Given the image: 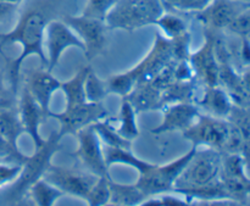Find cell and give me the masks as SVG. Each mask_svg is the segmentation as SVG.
I'll return each instance as SVG.
<instances>
[{"label": "cell", "instance_id": "obj_4", "mask_svg": "<svg viewBox=\"0 0 250 206\" xmlns=\"http://www.w3.org/2000/svg\"><path fill=\"white\" fill-rule=\"evenodd\" d=\"M222 166V153L217 149H195L190 160L175 182L173 193L192 189L208 185L220 178Z\"/></svg>", "mask_w": 250, "mask_h": 206}, {"label": "cell", "instance_id": "obj_37", "mask_svg": "<svg viewBox=\"0 0 250 206\" xmlns=\"http://www.w3.org/2000/svg\"><path fill=\"white\" fill-rule=\"evenodd\" d=\"M20 171H21V165L0 163V187L14 182Z\"/></svg>", "mask_w": 250, "mask_h": 206}, {"label": "cell", "instance_id": "obj_13", "mask_svg": "<svg viewBox=\"0 0 250 206\" xmlns=\"http://www.w3.org/2000/svg\"><path fill=\"white\" fill-rule=\"evenodd\" d=\"M248 6L250 1L243 0H211L205 9L195 12V17L204 28L226 31L231 22Z\"/></svg>", "mask_w": 250, "mask_h": 206}, {"label": "cell", "instance_id": "obj_3", "mask_svg": "<svg viewBox=\"0 0 250 206\" xmlns=\"http://www.w3.org/2000/svg\"><path fill=\"white\" fill-rule=\"evenodd\" d=\"M165 10L163 0H117L104 21L109 31L124 29L134 32L155 24Z\"/></svg>", "mask_w": 250, "mask_h": 206}, {"label": "cell", "instance_id": "obj_23", "mask_svg": "<svg viewBox=\"0 0 250 206\" xmlns=\"http://www.w3.org/2000/svg\"><path fill=\"white\" fill-rule=\"evenodd\" d=\"M105 161H106L107 166H112L114 164H121V165L131 166V167L136 168L138 171L139 175H144L148 172L155 164L149 163V161L142 160V159L137 158L134 154H132L131 149L125 148H109V146H104Z\"/></svg>", "mask_w": 250, "mask_h": 206}, {"label": "cell", "instance_id": "obj_43", "mask_svg": "<svg viewBox=\"0 0 250 206\" xmlns=\"http://www.w3.org/2000/svg\"><path fill=\"white\" fill-rule=\"evenodd\" d=\"M243 1H250V0H243Z\"/></svg>", "mask_w": 250, "mask_h": 206}, {"label": "cell", "instance_id": "obj_40", "mask_svg": "<svg viewBox=\"0 0 250 206\" xmlns=\"http://www.w3.org/2000/svg\"><path fill=\"white\" fill-rule=\"evenodd\" d=\"M7 98V89L5 88V82H4V76L2 72L0 71V102H2L4 99Z\"/></svg>", "mask_w": 250, "mask_h": 206}, {"label": "cell", "instance_id": "obj_11", "mask_svg": "<svg viewBox=\"0 0 250 206\" xmlns=\"http://www.w3.org/2000/svg\"><path fill=\"white\" fill-rule=\"evenodd\" d=\"M44 43L48 49V65L46 70L53 72L54 68L59 65L62 54L68 48H77L84 53V44L80 37L70 28L68 24L61 19H53L49 21L44 33Z\"/></svg>", "mask_w": 250, "mask_h": 206}, {"label": "cell", "instance_id": "obj_36", "mask_svg": "<svg viewBox=\"0 0 250 206\" xmlns=\"http://www.w3.org/2000/svg\"><path fill=\"white\" fill-rule=\"evenodd\" d=\"M237 37H250V6L241 12L226 29Z\"/></svg>", "mask_w": 250, "mask_h": 206}, {"label": "cell", "instance_id": "obj_18", "mask_svg": "<svg viewBox=\"0 0 250 206\" xmlns=\"http://www.w3.org/2000/svg\"><path fill=\"white\" fill-rule=\"evenodd\" d=\"M194 103L198 105L199 110H203L205 114L220 119H229L233 109L231 97L221 85L204 87L202 97L197 98Z\"/></svg>", "mask_w": 250, "mask_h": 206}, {"label": "cell", "instance_id": "obj_26", "mask_svg": "<svg viewBox=\"0 0 250 206\" xmlns=\"http://www.w3.org/2000/svg\"><path fill=\"white\" fill-rule=\"evenodd\" d=\"M114 121L115 119L107 116L106 119L100 120V121L95 122L93 124L95 132L99 136L102 144H104V146H109V148L131 149L132 142L127 141L124 137L120 136L117 129L112 126V122Z\"/></svg>", "mask_w": 250, "mask_h": 206}, {"label": "cell", "instance_id": "obj_19", "mask_svg": "<svg viewBox=\"0 0 250 206\" xmlns=\"http://www.w3.org/2000/svg\"><path fill=\"white\" fill-rule=\"evenodd\" d=\"M0 134L15 146H19V138L24 134L17 105H15L9 98L0 102Z\"/></svg>", "mask_w": 250, "mask_h": 206}, {"label": "cell", "instance_id": "obj_41", "mask_svg": "<svg viewBox=\"0 0 250 206\" xmlns=\"http://www.w3.org/2000/svg\"><path fill=\"white\" fill-rule=\"evenodd\" d=\"M241 77H242V83L244 84V87H246L250 92V67L242 73Z\"/></svg>", "mask_w": 250, "mask_h": 206}, {"label": "cell", "instance_id": "obj_33", "mask_svg": "<svg viewBox=\"0 0 250 206\" xmlns=\"http://www.w3.org/2000/svg\"><path fill=\"white\" fill-rule=\"evenodd\" d=\"M28 155H24L19 146L12 145L4 137L0 134V163L12 164V165H22Z\"/></svg>", "mask_w": 250, "mask_h": 206}, {"label": "cell", "instance_id": "obj_32", "mask_svg": "<svg viewBox=\"0 0 250 206\" xmlns=\"http://www.w3.org/2000/svg\"><path fill=\"white\" fill-rule=\"evenodd\" d=\"M116 2L117 0H85L84 9L81 15L104 21L107 12Z\"/></svg>", "mask_w": 250, "mask_h": 206}, {"label": "cell", "instance_id": "obj_20", "mask_svg": "<svg viewBox=\"0 0 250 206\" xmlns=\"http://www.w3.org/2000/svg\"><path fill=\"white\" fill-rule=\"evenodd\" d=\"M177 194L183 195L185 199L187 200L189 204H193L195 202H203V203H217V202H229L234 204L231 200L229 192H227L226 187H225L224 182L221 178L212 181V182L208 183V185H200V187L192 188V189L182 190V192L177 193Z\"/></svg>", "mask_w": 250, "mask_h": 206}, {"label": "cell", "instance_id": "obj_34", "mask_svg": "<svg viewBox=\"0 0 250 206\" xmlns=\"http://www.w3.org/2000/svg\"><path fill=\"white\" fill-rule=\"evenodd\" d=\"M171 41V49H172L173 61L178 62V61L188 60L192 54L190 51V33L189 31L186 32L185 34L176 38L170 39Z\"/></svg>", "mask_w": 250, "mask_h": 206}, {"label": "cell", "instance_id": "obj_24", "mask_svg": "<svg viewBox=\"0 0 250 206\" xmlns=\"http://www.w3.org/2000/svg\"><path fill=\"white\" fill-rule=\"evenodd\" d=\"M90 68H92L90 66H82L71 80L61 82L60 89L62 90L66 97V106H73V105L87 102L85 100L84 82Z\"/></svg>", "mask_w": 250, "mask_h": 206}, {"label": "cell", "instance_id": "obj_6", "mask_svg": "<svg viewBox=\"0 0 250 206\" xmlns=\"http://www.w3.org/2000/svg\"><path fill=\"white\" fill-rule=\"evenodd\" d=\"M229 129L231 122L229 119H220L200 112L194 124L182 134L195 148L204 146L221 151L229 138Z\"/></svg>", "mask_w": 250, "mask_h": 206}, {"label": "cell", "instance_id": "obj_9", "mask_svg": "<svg viewBox=\"0 0 250 206\" xmlns=\"http://www.w3.org/2000/svg\"><path fill=\"white\" fill-rule=\"evenodd\" d=\"M75 136L77 137L78 146L71 155L82 165L84 170L97 176L111 178L109 172L110 167L105 161L103 144L93 124L83 127Z\"/></svg>", "mask_w": 250, "mask_h": 206}, {"label": "cell", "instance_id": "obj_29", "mask_svg": "<svg viewBox=\"0 0 250 206\" xmlns=\"http://www.w3.org/2000/svg\"><path fill=\"white\" fill-rule=\"evenodd\" d=\"M136 85V81H134L133 76L129 73V71L112 75L106 80L107 94H116L122 98L127 97Z\"/></svg>", "mask_w": 250, "mask_h": 206}, {"label": "cell", "instance_id": "obj_28", "mask_svg": "<svg viewBox=\"0 0 250 206\" xmlns=\"http://www.w3.org/2000/svg\"><path fill=\"white\" fill-rule=\"evenodd\" d=\"M155 26H158L164 32V36L168 39H173L188 32V27L185 20L173 12H167L166 10L156 20Z\"/></svg>", "mask_w": 250, "mask_h": 206}, {"label": "cell", "instance_id": "obj_22", "mask_svg": "<svg viewBox=\"0 0 250 206\" xmlns=\"http://www.w3.org/2000/svg\"><path fill=\"white\" fill-rule=\"evenodd\" d=\"M109 187L110 205H142V203L146 199V194L139 189V187L136 183L134 185H124V183L115 182L112 178H110Z\"/></svg>", "mask_w": 250, "mask_h": 206}, {"label": "cell", "instance_id": "obj_17", "mask_svg": "<svg viewBox=\"0 0 250 206\" xmlns=\"http://www.w3.org/2000/svg\"><path fill=\"white\" fill-rule=\"evenodd\" d=\"M61 82L56 80L51 72H49L45 67L43 68H34V70L28 71L24 76V85L27 88L32 97L34 98L39 106L43 109L49 116L51 109V98L54 93L60 89Z\"/></svg>", "mask_w": 250, "mask_h": 206}, {"label": "cell", "instance_id": "obj_14", "mask_svg": "<svg viewBox=\"0 0 250 206\" xmlns=\"http://www.w3.org/2000/svg\"><path fill=\"white\" fill-rule=\"evenodd\" d=\"M163 121L151 129L153 134H164L167 132H185L189 128L199 116L200 110L195 103L182 102L165 105L161 109Z\"/></svg>", "mask_w": 250, "mask_h": 206}, {"label": "cell", "instance_id": "obj_2", "mask_svg": "<svg viewBox=\"0 0 250 206\" xmlns=\"http://www.w3.org/2000/svg\"><path fill=\"white\" fill-rule=\"evenodd\" d=\"M61 138L62 137L59 132L53 131L45 139L43 145L34 149L31 156H27L24 163L21 165V171L16 180L10 183L11 187L7 189L6 195H5V200L7 203L16 204V203L22 202L27 197L29 188L37 181L44 177L48 168L50 167L54 154L60 151Z\"/></svg>", "mask_w": 250, "mask_h": 206}, {"label": "cell", "instance_id": "obj_27", "mask_svg": "<svg viewBox=\"0 0 250 206\" xmlns=\"http://www.w3.org/2000/svg\"><path fill=\"white\" fill-rule=\"evenodd\" d=\"M63 193L59 188L49 183L48 181L41 178L29 188L27 197L39 206H51L55 204L60 198L63 197Z\"/></svg>", "mask_w": 250, "mask_h": 206}, {"label": "cell", "instance_id": "obj_35", "mask_svg": "<svg viewBox=\"0 0 250 206\" xmlns=\"http://www.w3.org/2000/svg\"><path fill=\"white\" fill-rule=\"evenodd\" d=\"M211 0H163L165 7L181 12H199L210 4Z\"/></svg>", "mask_w": 250, "mask_h": 206}, {"label": "cell", "instance_id": "obj_42", "mask_svg": "<svg viewBox=\"0 0 250 206\" xmlns=\"http://www.w3.org/2000/svg\"><path fill=\"white\" fill-rule=\"evenodd\" d=\"M1 2H5V4H11V5H16V6H19L21 2H23L24 0H0Z\"/></svg>", "mask_w": 250, "mask_h": 206}, {"label": "cell", "instance_id": "obj_8", "mask_svg": "<svg viewBox=\"0 0 250 206\" xmlns=\"http://www.w3.org/2000/svg\"><path fill=\"white\" fill-rule=\"evenodd\" d=\"M43 178L59 188L65 195L80 198L85 202L88 193L97 182L99 176L84 168L81 170L76 167H62L51 164Z\"/></svg>", "mask_w": 250, "mask_h": 206}, {"label": "cell", "instance_id": "obj_1", "mask_svg": "<svg viewBox=\"0 0 250 206\" xmlns=\"http://www.w3.org/2000/svg\"><path fill=\"white\" fill-rule=\"evenodd\" d=\"M53 20L49 0H38L22 11L16 26L7 33H0V48L9 44H20L21 54L9 61V81L14 95L17 94L21 76V66L28 56L36 55L46 68L48 59L44 50V33L49 21Z\"/></svg>", "mask_w": 250, "mask_h": 206}, {"label": "cell", "instance_id": "obj_5", "mask_svg": "<svg viewBox=\"0 0 250 206\" xmlns=\"http://www.w3.org/2000/svg\"><path fill=\"white\" fill-rule=\"evenodd\" d=\"M195 149H197L195 146H192V149L188 150L185 155L165 165L155 164L148 172L139 175L136 185L146 198L164 194V193H173L176 180L190 160Z\"/></svg>", "mask_w": 250, "mask_h": 206}, {"label": "cell", "instance_id": "obj_7", "mask_svg": "<svg viewBox=\"0 0 250 206\" xmlns=\"http://www.w3.org/2000/svg\"><path fill=\"white\" fill-rule=\"evenodd\" d=\"M66 24L80 37L82 43L84 44V56L88 61L93 60L98 55L103 54L107 45V26L105 21L93 17L71 16L65 15L61 17Z\"/></svg>", "mask_w": 250, "mask_h": 206}, {"label": "cell", "instance_id": "obj_15", "mask_svg": "<svg viewBox=\"0 0 250 206\" xmlns=\"http://www.w3.org/2000/svg\"><path fill=\"white\" fill-rule=\"evenodd\" d=\"M205 43L199 50L190 54L189 62L194 71L195 80L203 87H211L219 84L220 65L217 62L214 51L212 39L207 32H204Z\"/></svg>", "mask_w": 250, "mask_h": 206}, {"label": "cell", "instance_id": "obj_39", "mask_svg": "<svg viewBox=\"0 0 250 206\" xmlns=\"http://www.w3.org/2000/svg\"><path fill=\"white\" fill-rule=\"evenodd\" d=\"M16 5L5 4V2L0 1V22H4L5 20L9 19L12 14L17 10Z\"/></svg>", "mask_w": 250, "mask_h": 206}, {"label": "cell", "instance_id": "obj_30", "mask_svg": "<svg viewBox=\"0 0 250 206\" xmlns=\"http://www.w3.org/2000/svg\"><path fill=\"white\" fill-rule=\"evenodd\" d=\"M85 100L89 103H103L107 95L106 81L100 80L97 73L90 68L84 82Z\"/></svg>", "mask_w": 250, "mask_h": 206}, {"label": "cell", "instance_id": "obj_12", "mask_svg": "<svg viewBox=\"0 0 250 206\" xmlns=\"http://www.w3.org/2000/svg\"><path fill=\"white\" fill-rule=\"evenodd\" d=\"M171 62H173L171 41L165 36L156 33L153 48L138 65L129 70V73L133 76L137 84L148 83L151 82Z\"/></svg>", "mask_w": 250, "mask_h": 206}, {"label": "cell", "instance_id": "obj_38", "mask_svg": "<svg viewBox=\"0 0 250 206\" xmlns=\"http://www.w3.org/2000/svg\"><path fill=\"white\" fill-rule=\"evenodd\" d=\"M238 59L243 67H250V37H241Z\"/></svg>", "mask_w": 250, "mask_h": 206}, {"label": "cell", "instance_id": "obj_21", "mask_svg": "<svg viewBox=\"0 0 250 206\" xmlns=\"http://www.w3.org/2000/svg\"><path fill=\"white\" fill-rule=\"evenodd\" d=\"M161 94L163 90L159 89L151 82H148L137 84L134 89L125 98L131 102L137 114H139V112L160 110Z\"/></svg>", "mask_w": 250, "mask_h": 206}, {"label": "cell", "instance_id": "obj_10", "mask_svg": "<svg viewBox=\"0 0 250 206\" xmlns=\"http://www.w3.org/2000/svg\"><path fill=\"white\" fill-rule=\"evenodd\" d=\"M109 116V111L103 103L85 102L82 104L66 106L61 112L50 111L49 117H53L60 124L61 137L66 134H76L83 127L94 124L95 122Z\"/></svg>", "mask_w": 250, "mask_h": 206}, {"label": "cell", "instance_id": "obj_31", "mask_svg": "<svg viewBox=\"0 0 250 206\" xmlns=\"http://www.w3.org/2000/svg\"><path fill=\"white\" fill-rule=\"evenodd\" d=\"M107 177L99 176L97 182L92 187V189L88 193V197L85 203L90 206H102L109 205L110 202V187Z\"/></svg>", "mask_w": 250, "mask_h": 206}, {"label": "cell", "instance_id": "obj_16", "mask_svg": "<svg viewBox=\"0 0 250 206\" xmlns=\"http://www.w3.org/2000/svg\"><path fill=\"white\" fill-rule=\"evenodd\" d=\"M17 111H19L20 120L24 128V133L28 134L32 138L34 144V149L39 148L44 144L45 139L41 134V126L46 119L48 115L43 111L38 103L34 100L31 93L27 90L26 87L22 88L20 94L19 103H17Z\"/></svg>", "mask_w": 250, "mask_h": 206}, {"label": "cell", "instance_id": "obj_25", "mask_svg": "<svg viewBox=\"0 0 250 206\" xmlns=\"http://www.w3.org/2000/svg\"><path fill=\"white\" fill-rule=\"evenodd\" d=\"M116 121H119L117 132L120 136L129 142H133L139 137V128L137 124V111L128 99L122 98L121 106H120L119 116Z\"/></svg>", "mask_w": 250, "mask_h": 206}]
</instances>
